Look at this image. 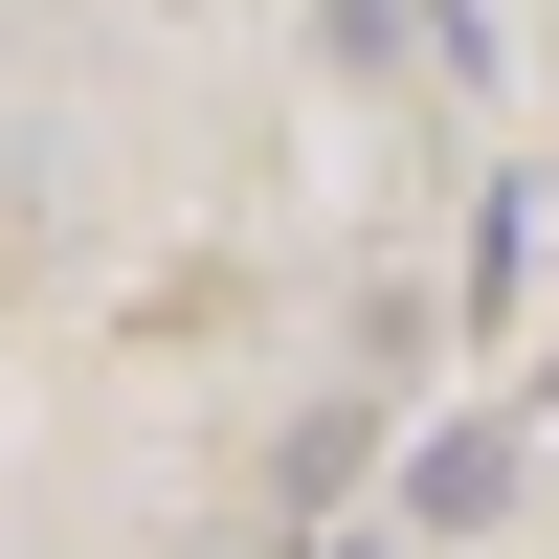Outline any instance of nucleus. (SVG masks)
<instances>
[{
	"label": "nucleus",
	"mask_w": 559,
	"mask_h": 559,
	"mask_svg": "<svg viewBox=\"0 0 559 559\" xmlns=\"http://www.w3.org/2000/svg\"><path fill=\"white\" fill-rule=\"evenodd\" d=\"M515 471H537L515 426H448L426 471H403V515H426V537H471V515H515Z\"/></svg>",
	"instance_id": "1"
},
{
	"label": "nucleus",
	"mask_w": 559,
	"mask_h": 559,
	"mask_svg": "<svg viewBox=\"0 0 559 559\" xmlns=\"http://www.w3.org/2000/svg\"><path fill=\"white\" fill-rule=\"evenodd\" d=\"M336 559H381V537H336Z\"/></svg>",
	"instance_id": "2"
}]
</instances>
